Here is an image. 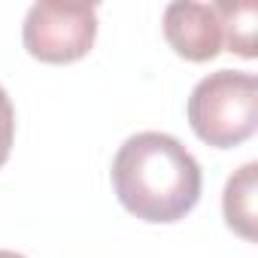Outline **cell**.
I'll return each mask as SVG.
<instances>
[{
    "mask_svg": "<svg viewBox=\"0 0 258 258\" xmlns=\"http://www.w3.org/2000/svg\"><path fill=\"white\" fill-rule=\"evenodd\" d=\"M201 164L170 134L140 131L112 158V188L118 204L152 225L185 219L201 201Z\"/></svg>",
    "mask_w": 258,
    "mask_h": 258,
    "instance_id": "obj_1",
    "label": "cell"
},
{
    "mask_svg": "<svg viewBox=\"0 0 258 258\" xmlns=\"http://www.w3.org/2000/svg\"><path fill=\"white\" fill-rule=\"evenodd\" d=\"M185 112L207 146H240L258 124V79L243 70H216L191 88Z\"/></svg>",
    "mask_w": 258,
    "mask_h": 258,
    "instance_id": "obj_2",
    "label": "cell"
},
{
    "mask_svg": "<svg viewBox=\"0 0 258 258\" xmlns=\"http://www.w3.org/2000/svg\"><path fill=\"white\" fill-rule=\"evenodd\" d=\"M97 37V10L76 0H40L25 16V49L46 64H70L91 52Z\"/></svg>",
    "mask_w": 258,
    "mask_h": 258,
    "instance_id": "obj_3",
    "label": "cell"
},
{
    "mask_svg": "<svg viewBox=\"0 0 258 258\" xmlns=\"http://www.w3.org/2000/svg\"><path fill=\"white\" fill-rule=\"evenodd\" d=\"M164 37L170 49L195 64L213 61L222 52V19L216 4H195V0H176L164 10Z\"/></svg>",
    "mask_w": 258,
    "mask_h": 258,
    "instance_id": "obj_4",
    "label": "cell"
},
{
    "mask_svg": "<svg viewBox=\"0 0 258 258\" xmlns=\"http://www.w3.org/2000/svg\"><path fill=\"white\" fill-rule=\"evenodd\" d=\"M255 191H258V164H243L225 185L222 210L225 222L243 240H255Z\"/></svg>",
    "mask_w": 258,
    "mask_h": 258,
    "instance_id": "obj_5",
    "label": "cell"
},
{
    "mask_svg": "<svg viewBox=\"0 0 258 258\" xmlns=\"http://www.w3.org/2000/svg\"><path fill=\"white\" fill-rule=\"evenodd\" d=\"M222 19V37L231 52L243 58H255V22L258 7L255 4H216Z\"/></svg>",
    "mask_w": 258,
    "mask_h": 258,
    "instance_id": "obj_6",
    "label": "cell"
},
{
    "mask_svg": "<svg viewBox=\"0 0 258 258\" xmlns=\"http://www.w3.org/2000/svg\"><path fill=\"white\" fill-rule=\"evenodd\" d=\"M13 140H16V109H13L7 88L0 85V167L7 164L13 152Z\"/></svg>",
    "mask_w": 258,
    "mask_h": 258,
    "instance_id": "obj_7",
    "label": "cell"
},
{
    "mask_svg": "<svg viewBox=\"0 0 258 258\" xmlns=\"http://www.w3.org/2000/svg\"><path fill=\"white\" fill-rule=\"evenodd\" d=\"M0 258H25L22 252H13V249H0Z\"/></svg>",
    "mask_w": 258,
    "mask_h": 258,
    "instance_id": "obj_8",
    "label": "cell"
}]
</instances>
